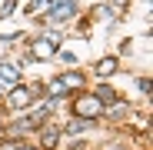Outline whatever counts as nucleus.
<instances>
[{
	"label": "nucleus",
	"mask_w": 153,
	"mask_h": 150,
	"mask_svg": "<svg viewBox=\"0 0 153 150\" xmlns=\"http://www.w3.org/2000/svg\"><path fill=\"white\" fill-rule=\"evenodd\" d=\"M93 97H100V100H110V97H113V90H110V87H97V93H93Z\"/></svg>",
	"instance_id": "12"
},
{
	"label": "nucleus",
	"mask_w": 153,
	"mask_h": 150,
	"mask_svg": "<svg viewBox=\"0 0 153 150\" xmlns=\"http://www.w3.org/2000/svg\"><path fill=\"white\" fill-rule=\"evenodd\" d=\"M76 117H83V120H93V117H100V113H103V104H100V97H80V100H76Z\"/></svg>",
	"instance_id": "1"
},
{
	"label": "nucleus",
	"mask_w": 153,
	"mask_h": 150,
	"mask_svg": "<svg viewBox=\"0 0 153 150\" xmlns=\"http://www.w3.org/2000/svg\"><path fill=\"white\" fill-rule=\"evenodd\" d=\"M47 93H50V97H63V93H67V84H63V80H53V84L47 87Z\"/></svg>",
	"instance_id": "11"
},
{
	"label": "nucleus",
	"mask_w": 153,
	"mask_h": 150,
	"mask_svg": "<svg viewBox=\"0 0 153 150\" xmlns=\"http://www.w3.org/2000/svg\"><path fill=\"white\" fill-rule=\"evenodd\" d=\"M53 54H57V40H53V37L33 40V57H53Z\"/></svg>",
	"instance_id": "5"
},
{
	"label": "nucleus",
	"mask_w": 153,
	"mask_h": 150,
	"mask_svg": "<svg viewBox=\"0 0 153 150\" xmlns=\"http://www.w3.org/2000/svg\"><path fill=\"white\" fill-rule=\"evenodd\" d=\"M87 127H90V120L76 117V120H70V123H67V134H80V130H87Z\"/></svg>",
	"instance_id": "8"
},
{
	"label": "nucleus",
	"mask_w": 153,
	"mask_h": 150,
	"mask_svg": "<svg viewBox=\"0 0 153 150\" xmlns=\"http://www.w3.org/2000/svg\"><path fill=\"white\" fill-rule=\"evenodd\" d=\"M113 70H117V57H103V60L97 63V73H100V77H110Z\"/></svg>",
	"instance_id": "6"
},
{
	"label": "nucleus",
	"mask_w": 153,
	"mask_h": 150,
	"mask_svg": "<svg viewBox=\"0 0 153 150\" xmlns=\"http://www.w3.org/2000/svg\"><path fill=\"white\" fill-rule=\"evenodd\" d=\"M50 7H53V0H33V4H30V13H47Z\"/></svg>",
	"instance_id": "10"
},
{
	"label": "nucleus",
	"mask_w": 153,
	"mask_h": 150,
	"mask_svg": "<svg viewBox=\"0 0 153 150\" xmlns=\"http://www.w3.org/2000/svg\"><path fill=\"white\" fill-rule=\"evenodd\" d=\"M137 87H140V93L146 97V93H150V77H143V80H137Z\"/></svg>",
	"instance_id": "13"
},
{
	"label": "nucleus",
	"mask_w": 153,
	"mask_h": 150,
	"mask_svg": "<svg viewBox=\"0 0 153 150\" xmlns=\"http://www.w3.org/2000/svg\"><path fill=\"white\" fill-rule=\"evenodd\" d=\"M13 150H37V147H13Z\"/></svg>",
	"instance_id": "14"
},
{
	"label": "nucleus",
	"mask_w": 153,
	"mask_h": 150,
	"mask_svg": "<svg viewBox=\"0 0 153 150\" xmlns=\"http://www.w3.org/2000/svg\"><path fill=\"white\" fill-rule=\"evenodd\" d=\"M107 150H123V147H107Z\"/></svg>",
	"instance_id": "15"
},
{
	"label": "nucleus",
	"mask_w": 153,
	"mask_h": 150,
	"mask_svg": "<svg viewBox=\"0 0 153 150\" xmlns=\"http://www.w3.org/2000/svg\"><path fill=\"white\" fill-rule=\"evenodd\" d=\"M57 143H60V130H57V127H47V130H43V147L53 150Z\"/></svg>",
	"instance_id": "7"
},
{
	"label": "nucleus",
	"mask_w": 153,
	"mask_h": 150,
	"mask_svg": "<svg viewBox=\"0 0 153 150\" xmlns=\"http://www.w3.org/2000/svg\"><path fill=\"white\" fill-rule=\"evenodd\" d=\"M60 80L67 84V90H70V87H83V77H80V73H76V70H70L67 77H60Z\"/></svg>",
	"instance_id": "9"
},
{
	"label": "nucleus",
	"mask_w": 153,
	"mask_h": 150,
	"mask_svg": "<svg viewBox=\"0 0 153 150\" xmlns=\"http://www.w3.org/2000/svg\"><path fill=\"white\" fill-rule=\"evenodd\" d=\"M30 97H33L30 87H20V84H17V87L7 90V107H10V110H27V107H30Z\"/></svg>",
	"instance_id": "2"
},
{
	"label": "nucleus",
	"mask_w": 153,
	"mask_h": 150,
	"mask_svg": "<svg viewBox=\"0 0 153 150\" xmlns=\"http://www.w3.org/2000/svg\"><path fill=\"white\" fill-rule=\"evenodd\" d=\"M20 84V70L13 63H0V90H10Z\"/></svg>",
	"instance_id": "3"
},
{
	"label": "nucleus",
	"mask_w": 153,
	"mask_h": 150,
	"mask_svg": "<svg viewBox=\"0 0 153 150\" xmlns=\"http://www.w3.org/2000/svg\"><path fill=\"white\" fill-rule=\"evenodd\" d=\"M50 13H53V20H70L76 13V7H73V0H53Z\"/></svg>",
	"instance_id": "4"
}]
</instances>
